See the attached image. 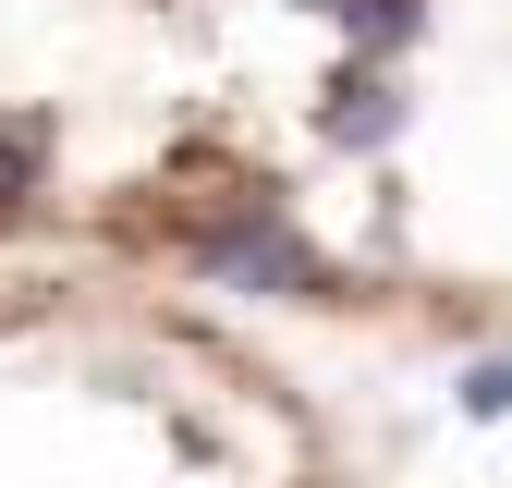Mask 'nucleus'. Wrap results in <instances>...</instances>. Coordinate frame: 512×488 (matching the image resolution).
<instances>
[{"label":"nucleus","instance_id":"obj_3","mask_svg":"<svg viewBox=\"0 0 512 488\" xmlns=\"http://www.w3.org/2000/svg\"><path fill=\"white\" fill-rule=\"evenodd\" d=\"M330 135H342V147H378V135H391V86H342Z\"/></svg>","mask_w":512,"mask_h":488},{"label":"nucleus","instance_id":"obj_1","mask_svg":"<svg viewBox=\"0 0 512 488\" xmlns=\"http://www.w3.org/2000/svg\"><path fill=\"white\" fill-rule=\"evenodd\" d=\"M208 269H220L232 293H317V257H305L281 220H244V232H220V244H208Z\"/></svg>","mask_w":512,"mask_h":488},{"label":"nucleus","instance_id":"obj_5","mask_svg":"<svg viewBox=\"0 0 512 488\" xmlns=\"http://www.w3.org/2000/svg\"><path fill=\"white\" fill-rule=\"evenodd\" d=\"M305 13H354V0H305Z\"/></svg>","mask_w":512,"mask_h":488},{"label":"nucleus","instance_id":"obj_2","mask_svg":"<svg viewBox=\"0 0 512 488\" xmlns=\"http://www.w3.org/2000/svg\"><path fill=\"white\" fill-rule=\"evenodd\" d=\"M37 159H49V122L37 110H0V208L37 196Z\"/></svg>","mask_w":512,"mask_h":488},{"label":"nucleus","instance_id":"obj_4","mask_svg":"<svg viewBox=\"0 0 512 488\" xmlns=\"http://www.w3.org/2000/svg\"><path fill=\"white\" fill-rule=\"evenodd\" d=\"M464 415H512V366H500V354H488L476 379H464Z\"/></svg>","mask_w":512,"mask_h":488}]
</instances>
